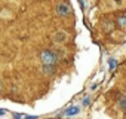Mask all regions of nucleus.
Returning a JSON list of instances; mask_svg holds the SVG:
<instances>
[{"label":"nucleus","instance_id":"obj_1","mask_svg":"<svg viewBox=\"0 0 126 119\" xmlns=\"http://www.w3.org/2000/svg\"><path fill=\"white\" fill-rule=\"evenodd\" d=\"M40 61H42L43 66H53L58 61V57H56V54L53 51L45 49V51L40 52Z\"/></svg>","mask_w":126,"mask_h":119},{"label":"nucleus","instance_id":"obj_2","mask_svg":"<svg viewBox=\"0 0 126 119\" xmlns=\"http://www.w3.org/2000/svg\"><path fill=\"white\" fill-rule=\"evenodd\" d=\"M52 40H53V43L55 45H64L67 40H68V34H67V31H64V30H58V31H55L53 34H52Z\"/></svg>","mask_w":126,"mask_h":119},{"label":"nucleus","instance_id":"obj_3","mask_svg":"<svg viewBox=\"0 0 126 119\" xmlns=\"http://www.w3.org/2000/svg\"><path fill=\"white\" fill-rule=\"evenodd\" d=\"M55 12H56V15H58V17H68V15L71 14V8H70V5H68V3L61 2V3H58V5H56Z\"/></svg>","mask_w":126,"mask_h":119},{"label":"nucleus","instance_id":"obj_4","mask_svg":"<svg viewBox=\"0 0 126 119\" xmlns=\"http://www.w3.org/2000/svg\"><path fill=\"white\" fill-rule=\"evenodd\" d=\"M42 72H43L45 76H50V75H53L55 69H53V66H43L42 67Z\"/></svg>","mask_w":126,"mask_h":119},{"label":"nucleus","instance_id":"obj_5","mask_svg":"<svg viewBox=\"0 0 126 119\" xmlns=\"http://www.w3.org/2000/svg\"><path fill=\"white\" fill-rule=\"evenodd\" d=\"M117 107L122 109V110H126V94H123L120 97V100L117 101Z\"/></svg>","mask_w":126,"mask_h":119},{"label":"nucleus","instance_id":"obj_6","mask_svg":"<svg viewBox=\"0 0 126 119\" xmlns=\"http://www.w3.org/2000/svg\"><path fill=\"white\" fill-rule=\"evenodd\" d=\"M79 112H80V109H79V107H71V109H67L65 115H68V116H73V115H77Z\"/></svg>","mask_w":126,"mask_h":119},{"label":"nucleus","instance_id":"obj_7","mask_svg":"<svg viewBox=\"0 0 126 119\" xmlns=\"http://www.w3.org/2000/svg\"><path fill=\"white\" fill-rule=\"evenodd\" d=\"M117 24H119V27L126 28V17H119L117 18Z\"/></svg>","mask_w":126,"mask_h":119},{"label":"nucleus","instance_id":"obj_8","mask_svg":"<svg viewBox=\"0 0 126 119\" xmlns=\"http://www.w3.org/2000/svg\"><path fill=\"white\" fill-rule=\"evenodd\" d=\"M25 119H37V116H25Z\"/></svg>","mask_w":126,"mask_h":119},{"label":"nucleus","instance_id":"obj_9","mask_svg":"<svg viewBox=\"0 0 126 119\" xmlns=\"http://www.w3.org/2000/svg\"><path fill=\"white\" fill-rule=\"evenodd\" d=\"M0 115H5V110H0Z\"/></svg>","mask_w":126,"mask_h":119},{"label":"nucleus","instance_id":"obj_10","mask_svg":"<svg viewBox=\"0 0 126 119\" xmlns=\"http://www.w3.org/2000/svg\"><path fill=\"white\" fill-rule=\"evenodd\" d=\"M125 119H126V110H125Z\"/></svg>","mask_w":126,"mask_h":119}]
</instances>
